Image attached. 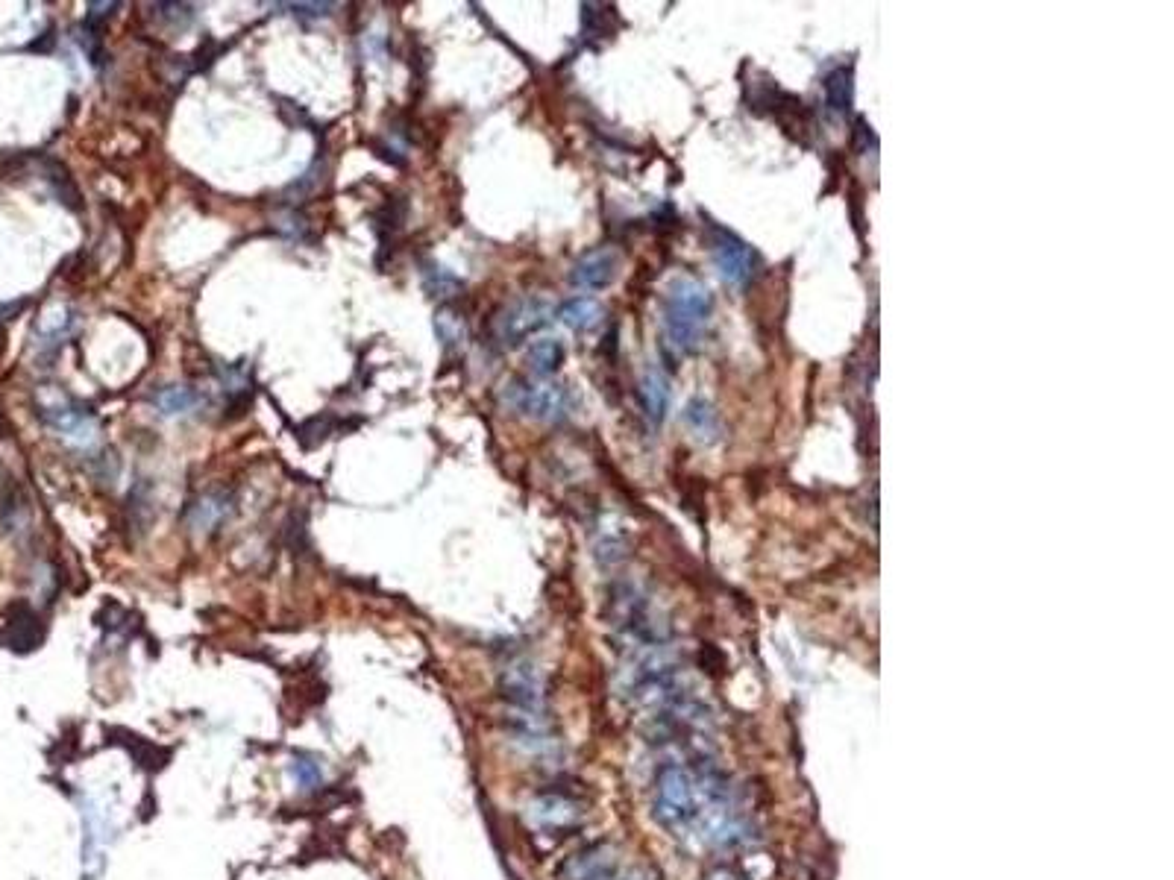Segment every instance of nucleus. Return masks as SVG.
Segmentation results:
<instances>
[{
  "label": "nucleus",
  "instance_id": "9d476101",
  "mask_svg": "<svg viewBox=\"0 0 1174 880\" xmlns=\"http://www.w3.org/2000/svg\"><path fill=\"white\" fill-rule=\"evenodd\" d=\"M232 496L226 490H206L203 496H197L188 511H185V526L194 534H209L224 523L226 517L232 514Z\"/></svg>",
  "mask_w": 1174,
  "mask_h": 880
},
{
  "label": "nucleus",
  "instance_id": "6e6552de",
  "mask_svg": "<svg viewBox=\"0 0 1174 880\" xmlns=\"http://www.w3.org/2000/svg\"><path fill=\"white\" fill-rule=\"evenodd\" d=\"M614 866V848L608 842H596L570 854L558 869V880H602Z\"/></svg>",
  "mask_w": 1174,
  "mask_h": 880
},
{
  "label": "nucleus",
  "instance_id": "bb28decb",
  "mask_svg": "<svg viewBox=\"0 0 1174 880\" xmlns=\"http://www.w3.org/2000/svg\"><path fill=\"white\" fill-rule=\"evenodd\" d=\"M297 18L303 21H320V18H329V12L335 9V3H291L288 6Z\"/></svg>",
  "mask_w": 1174,
  "mask_h": 880
},
{
  "label": "nucleus",
  "instance_id": "f8f14e48",
  "mask_svg": "<svg viewBox=\"0 0 1174 880\" xmlns=\"http://www.w3.org/2000/svg\"><path fill=\"white\" fill-rule=\"evenodd\" d=\"M505 696L523 710H538L541 707V678L529 663H517L505 672L502 678Z\"/></svg>",
  "mask_w": 1174,
  "mask_h": 880
},
{
  "label": "nucleus",
  "instance_id": "b1692460",
  "mask_svg": "<svg viewBox=\"0 0 1174 880\" xmlns=\"http://www.w3.org/2000/svg\"><path fill=\"white\" fill-rule=\"evenodd\" d=\"M45 176L47 182L53 185V191H56V197L65 203V206H71V209H80V197H77V188L71 185V179H68V171L59 165V162H45Z\"/></svg>",
  "mask_w": 1174,
  "mask_h": 880
},
{
  "label": "nucleus",
  "instance_id": "1a4fd4ad",
  "mask_svg": "<svg viewBox=\"0 0 1174 880\" xmlns=\"http://www.w3.org/2000/svg\"><path fill=\"white\" fill-rule=\"evenodd\" d=\"M620 256L614 250H593L585 253L570 270V285L579 291H602L617 279Z\"/></svg>",
  "mask_w": 1174,
  "mask_h": 880
},
{
  "label": "nucleus",
  "instance_id": "f03ea898",
  "mask_svg": "<svg viewBox=\"0 0 1174 880\" xmlns=\"http://www.w3.org/2000/svg\"><path fill=\"white\" fill-rule=\"evenodd\" d=\"M714 314L711 291L690 276H678L670 282L664 297V335L678 352H696L708 332Z\"/></svg>",
  "mask_w": 1174,
  "mask_h": 880
},
{
  "label": "nucleus",
  "instance_id": "f3484780",
  "mask_svg": "<svg viewBox=\"0 0 1174 880\" xmlns=\"http://www.w3.org/2000/svg\"><path fill=\"white\" fill-rule=\"evenodd\" d=\"M420 282H423V291L432 300H441V303L455 300L464 291V282L455 273H450L444 264L432 262V259H426V262L420 264Z\"/></svg>",
  "mask_w": 1174,
  "mask_h": 880
},
{
  "label": "nucleus",
  "instance_id": "2eb2a0df",
  "mask_svg": "<svg viewBox=\"0 0 1174 880\" xmlns=\"http://www.w3.org/2000/svg\"><path fill=\"white\" fill-rule=\"evenodd\" d=\"M555 317L567 329H573V332H590V329H596L602 323L605 308L593 297H573V300H567V303H561V306L555 308Z\"/></svg>",
  "mask_w": 1174,
  "mask_h": 880
},
{
  "label": "nucleus",
  "instance_id": "4468645a",
  "mask_svg": "<svg viewBox=\"0 0 1174 880\" xmlns=\"http://www.w3.org/2000/svg\"><path fill=\"white\" fill-rule=\"evenodd\" d=\"M3 640H6L12 649H18V652H27V649H33V646L42 640V625H39V616L33 614L27 605H15V608L9 611V619H6Z\"/></svg>",
  "mask_w": 1174,
  "mask_h": 880
},
{
  "label": "nucleus",
  "instance_id": "4be33fe9",
  "mask_svg": "<svg viewBox=\"0 0 1174 880\" xmlns=\"http://www.w3.org/2000/svg\"><path fill=\"white\" fill-rule=\"evenodd\" d=\"M288 781L297 792H312L323 784V766L312 754H294L288 760Z\"/></svg>",
  "mask_w": 1174,
  "mask_h": 880
},
{
  "label": "nucleus",
  "instance_id": "412c9836",
  "mask_svg": "<svg viewBox=\"0 0 1174 880\" xmlns=\"http://www.w3.org/2000/svg\"><path fill=\"white\" fill-rule=\"evenodd\" d=\"M852 100H855L852 71L849 68H837L834 74H828V80H825V103H828V109L834 115H849Z\"/></svg>",
  "mask_w": 1174,
  "mask_h": 880
},
{
  "label": "nucleus",
  "instance_id": "9b49d317",
  "mask_svg": "<svg viewBox=\"0 0 1174 880\" xmlns=\"http://www.w3.org/2000/svg\"><path fill=\"white\" fill-rule=\"evenodd\" d=\"M640 405H643V414L652 426H661L664 417H667V408H670V382L667 376L658 370V367H649L643 376H640Z\"/></svg>",
  "mask_w": 1174,
  "mask_h": 880
},
{
  "label": "nucleus",
  "instance_id": "39448f33",
  "mask_svg": "<svg viewBox=\"0 0 1174 880\" xmlns=\"http://www.w3.org/2000/svg\"><path fill=\"white\" fill-rule=\"evenodd\" d=\"M552 306L543 300V297H523V300H514L511 306H505L494 317V335L502 347H517L523 344L529 335L541 332L543 326L552 320Z\"/></svg>",
  "mask_w": 1174,
  "mask_h": 880
},
{
  "label": "nucleus",
  "instance_id": "cd10ccee",
  "mask_svg": "<svg viewBox=\"0 0 1174 880\" xmlns=\"http://www.w3.org/2000/svg\"><path fill=\"white\" fill-rule=\"evenodd\" d=\"M602 880H646V878H643V875H637V872H623V869H617V866H614V869H611V872H608V875H605Z\"/></svg>",
  "mask_w": 1174,
  "mask_h": 880
},
{
  "label": "nucleus",
  "instance_id": "aec40b11",
  "mask_svg": "<svg viewBox=\"0 0 1174 880\" xmlns=\"http://www.w3.org/2000/svg\"><path fill=\"white\" fill-rule=\"evenodd\" d=\"M684 423L690 426V432L699 440L714 443V440L720 438V417H717L714 405L705 402V399H699V396L687 402V408H684Z\"/></svg>",
  "mask_w": 1174,
  "mask_h": 880
},
{
  "label": "nucleus",
  "instance_id": "5701e85b",
  "mask_svg": "<svg viewBox=\"0 0 1174 880\" xmlns=\"http://www.w3.org/2000/svg\"><path fill=\"white\" fill-rule=\"evenodd\" d=\"M338 426H341L338 417H332V414H317V417L306 420V423L297 429V440L303 443V449H315V446H320L329 435H335Z\"/></svg>",
  "mask_w": 1174,
  "mask_h": 880
},
{
  "label": "nucleus",
  "instance_id": "ddd939ff",
  "mask_svg": "<svg viewBox=\"0 0 1174 880\" xmlns=\"http://www.w3.org/2000/svg\"><path fill=\"white\" fill-rule=\"evenodd\" d=\"M74 326H77V314H74V308L71 306L56 303V306L45 308V314H42L39 323H36L39 347H59V344H65V338L74 332Z\"/></svg>",
  "mask_w": 1174,
  "mask_h": 880
},
{
  "label": "nucleus",
  "instance_id": "0eeeda50",
  "mask_svg": "<svg viewBox=\"0 0 1174 880\" xmlns=\"http://www.w3.org/2000/svg\"><path fill=\"white\" fill-rule=\"evenodd\" d=\"M526 819L538 831H570L582 822V807L567 795L546 792L526 807Z\"/></svg>",
  "mask_w": 1174,
  "mask_h": 880
},
{
  "label": "nucleus",
  "instance_id": "a878e982",
  "mask_svg": "<svg viewBox=\"0 0 1174 880\" xmlns=\"http://www.w3.org/2000/svg\"><path fill=\"white\" fill-rule=\"evenodd\" d=\"M276 226H279L282 232H288L291 238H306V232H309V223H306V218H303L297 209L279 212V215H276Z\"/></svg>",
  "mask_w": 1174,
  "mask_h": 880
},
{
  "label": "nucleus",
  "instance_id": "20e7f679",
  "mask_svg": "<svg viewBox=\"0 0 1174 880\" xmlns=\"http://www.w3.org/2000/svg\"><path fill=\"white\" fill-rule=\"evenodd\" d=\"M39 417L53 432L77 446H91L97 440V417L94 411L77 402L62 388H42L39 391Z\"/></svg>",
  "mask_w": 1174,
  "mask_h": 880
},
{
  "label": "nucleus",
  "instance_id": "f257e3e1",
  "mask_svg": "<svg viewBox=\"0 0 1174 880\" xmlns=\"http://www.w3.org/2000/svg\"><path fill=\"white\" fill-rule=\"evenodd\" d=\"M655 819L676 836L699 831L708 842H728L740 828L723 775L681 763H670L658 772Z\"/></svg>",
  "mask_w": 1174,
  "mask_h": 880
},
{
  "label": "nucleus",
  "instance_id": "6ab92c4d",
  "mask_svg": "<svg viewBox=\"0 0 1174 880\" xmlns=\"http://www.w3.org/2000/svg\"><path fill=\"white\" fill-rule=\"evenodd\" d=\"M435 335L447 352L461 350L467 344V323L450 303L435 308Z\"/></svg>",
  "mask_w": 1174,
  "mask_h": 880
},
{
  "label": "nucleus",
  "instance_id": "dca6fc26",
  "mask_svg": "<svg viewBox=\"0 0 1174 880\" xmlns=\"http://www.w3.org/2000/svg\"><path fill=\"white\" fill-rule=\"evenodd\" d=\"M200 405H203V396L191 385H165L153 394V408L162 417H185V414L197 411Z\"/></svg>",
  "mask_w": 1174,
  "mask_h": 880
},
{
  "label": "nucleus",
  "instance_id": "7ed1b4c3",
  "mask_svg": "<svg viewBox=\"0 0 1174 880\" xmlns=\"http://www.w3.org/2000/svg\"><path fill=\"white\" fill-rule=\"evenodd\" d=\"M502 405L538 423H561L570 414V391L546 379H511L502 388Z\"/></svg>",
  "mask_w": 1174,
  "mask_h": 880
},
{
  "label": "nucleus",
  "instance_id": "393cba45",
  "mask_svg": "<svg viewBox=\"0 0 1174 880\" xmlns=\"http://www.w3.org/2000/svg\"><path fill=\"white\" fill-rule=\"evenodd\" d=\"M153 12L159 21H168L171 27H188V21L194 18L191 6H185V3H159V6H153Z\"/></svg>",
  "mask_w": 1174,
  "mask_h": 880
},
{
  "label": "nucleus",
  "instance_id": "a211bd4d",
  "mask_svg": "<svg viewBox=\"0 0 1174 880\" xmlns=\"http://www.w3.org/2000/svg\"><path fill=\"white\" fill-rule=\"evenodd\" d=\"M564 358H567V350L558 338H538V341H532V347L526 352V361H529V370L535 373V379H546V376L558 373Z\"/></svg>",
  "mask_w": 1174,
  "mask_h": 880
},
{
  "label": "nucleus",
  "instance_id": "423d86ee",
  "mask_svg": "<svg viewBox=\"0 0 1174 880\" xmlns=\"http://www.w3.org/2000/svg\"><path fill=\"white\" fill-rule=\"evenodd\" d=\"M711 256H714V267H717L720 279L731 288H746L752 282V276L758 273V253L728 229H714Z\"/></svg>",
  "mask_w": 1174,
  "mask_h": 880
}]
</instances>
